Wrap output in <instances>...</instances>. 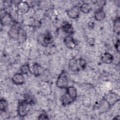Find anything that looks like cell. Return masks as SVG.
<instances>
[{
    "mask_svg": "<svg viewBox=\"0 0 120 120\" xmlns=\"http://www.w3.org/2000/svg\"><path fill=\"white\" fill-rule=\"evenodd\" d=\"M31 105L25 99L20 101L18 103L17 112L18 115L21 117L27 115L30 111V105Z\"/></svg>",
    "mask_w": 120,
    "mask_h": 120,
    "instance_id": "1",
    "label": "cell"
},
{
    "mask_svg": "<svg viewBox=\"0 0 120 120\" xmlns=\"http://www.w3.org/2000/svg\"><path fill=\"white\" fill-rule=\"evenodd\" d=\"M68 79L66 72L65 71H62L58 76L56 85L57 87L60 89H65L68 87Z\"/></svg>",
    "mask_w": 120,
    "mask_h": 120,
    "instance_id": "2",
    "label": "cell"
},
{
    "mask_svg": "<svg viewBox=\"0 0 120 120\" xmlns=\"http://www.w3.org/2000/svg\"><path fill=\"white\" fill-rule=\"evenodd\" d=\"M14 21L9 13L7 12L4 9L0 10V22L2 25H7L11 23Z\"/></svg>",
    "mask_w": 120,
    "mask_h": 120,
    "instance_id": "3",
    "label": "cell"
},
{
    "mask_svg": "<svg viewBox=\"0 0 120 120\" xmlns=\"http://www.w3.org/2000/svg\"><path fill=\"white\" fill-rule=\"evenodd\" d=\"M80 11L79 7L77 6H75L68 10L67 11V14L69 18L75 19H77L79 17Z\"/></svg>",
    "mask_w": 120,
    "mask_h": 120,
    "instance_id": "4",
    "label": "cell"
},
{
    "mask_svg": "<svg viewBox=\"0 0 120 120\" xmlns=\"http://www.w3.org/2000/svg\"><path fill=\"white\" fill-rule=\"evenodd\" d=\"M104 98L107 102L110 107L115 104V103L119 100V96L113 92L108 93L105 97Z\"/></svg>",
    "mask_w": 120,
    "mask_h": 120,
    "instance_id": "5",
    "label": "cell"
},
{
    "mask_svg": "<svg viewBox=\"0 0 120 120\" xmlns=\"http://www.w3.org/2000/svg\"><path fill=\"white\" fill-rule=\"evenodd\" d=\"M17 9L22 14H25L28 12L31 8L30 5L25 1H20L17 5Z\"/></svg>",
    "mask_w": 120,
    "mask_h": 120,
    "instance_id": "6",
    "label": "cell"
},
{
    "mask_svg": "<svg viewBox=\"0 0 120 120\" xmlns=\"http://www.w3.org/2000/svg\"><path fill=\"white\" fill-rule=\"evenodd\" d=\"M64 43L67 47L74 49L76 45V42L71 35L67 36L63 40Z\"/></svg>",
    "mask_w": 120,
    "mask_h": 120,
    "instance_id": "7",
    "label": "cell"
},
{
    "mask_svg": "<svg viewBox=\"0 0 120 120\" xmlns=\"http://www.w3.org/2000/svg\"><path fill=\"white\" fill-rule=\"evenodd\" d=\"M12 81L15 84L21 85L24 83L25 77L22 73H17L13 76Z\"/></svg>",
    "mask_w": 120,
    "mask_h": 120,
    "instance_id": "8",
    "label": "cell"
},
{
    "mask_svg": "<svg viewBox=\"0 0 120 120\" xmlns=\"http://www.w3.org/2000/svg\"><path fill=\"white\" fill-rule=\"evenodd\" d=\"M44 71L43 67L38 63H34L30 68V73L36 76L41 75Z\"/></svg>",
    "mask_w": 120,
    "mask_h": 120,
    "instance_id": "9",
    "label": "cell"
},
{
    "mask_svg": "<svg viewBox=\"0 0 120 120\" xmlns=\"http://www.w3.org/2000/svg\"><path fill=\"white\" fill-rule=\"evenodd\" d=\"M105 17V14L103 8H99L94 13V18L98 21H101Z\"/></svg>",
    "mask_w": 120,
    "mask_h": 120,
    "instance_id": "10",
    "label": "cell"
},
{
    "mask_svg": "<svg viewBox=\"0 0 120 120\" xmlns=\"http://www.w3.org/2000/svg\"><path fill=\"white\" fill-rule=\"evenodd\" d=\"M68 66L69 68L73 71H78L80 69L78 62V60L75 58L71 59L69 60Z\"/></svg>",
    "mask_w": 120,
    "mask_h": 120,
    "instance_id": "11",
    "label": "cell"
},
{
    "mask_svg": "<svg viewBox=\"0 0 120 120\" xmlns=\"http://www.w3.org/2000/svg\"><path fill=\"white\" fill-rule=\"evenodd\" d=\"M20 27H17L15 25H13L8 32V36L12 38L17 40L18 35L19 29Z\"/></svg>",
    "mask_w": 120,
    "mask_h": 120,
    "instance_id": "12",
    "label": "cell"
},
{
    "mask_svg": "<svg viewBox=\"0 0 120 120\" xmlns=\"http://www.w3.org/2000/svg\"><path fill=\"white\" fill-rule=\"evenodd\" d=\"M113 60V56L109 52H105L101 56V60L105 64H111Z\"/></svg>",
    "mask_w": 120,
    "mask_h": 120,
    "instance_id": "13",
    "label": "cell"
},
{
    "mask_svg": "<svg viewBox=\"0 0 120 120\" xmlns=\"http://www.w3.org/2000/svg\"><path fill=\"white\" fill-rule=\"evenodd\" d=\"M62 30L66 33L68 34V35H71L74 32V28L72 25L68 22H64L62 26Z\"/></svg>",
    "mask_w": 120,
    "mask_h": 120,
    "instance_id": "14",
    "label": "cell"
},
{
    "mask_svg": "<svg viewBox=\"0 0 120 120\" xmlns=\"http://www.w3.org/2000/svg\"><path fill=\"white\" fill-rule=\"evenodd\" d=\"M27 39V34L26 31L21 28H19L18 35L17 38V41L20 43H22L24 42Z\"/></svg>",
    "mask_w": 120,
    "mask_h": 120,
    "instance_id": "15",
    "label": "cell"
},
{
    "mask_svg": "<svg viewBox=\"0 0 120 120\" xmlns=\"http://www.w3.org/2000/svg\"><path fill=\"white\" fill-rule=\"evenodd\" d=\"M75 100V99L71 98L67 93L63 95L61 98V103L63 105H70Z\"/></svg>",
    "mask_w": 120,
    "mask_h": 120,
    "instance_id": "16",
    "label": "cell"
},
{
    "mask_svg": "<svg viewBox=\"0 0 120 120\" xmlns=\"http://www.w3.org/2000/svg\"><path fill=\"white\" fill-rule=\"evenodd\" d=\"M66 93L72 98L74 99H75L77 96V92L76 89L75 87L73 86H68L67 88Z\"/></svg>",
    "mask_w": 120,
    "mask_h": 120,
    "instance_id": "17",
    "label": "cell"
},
{
    "mask_svg": "<svg viewBox=\"0 0 120 120\" xmlns=\"http://www.w3.org/2000/svg\"><path fill=\"white\" fill-rule=\"evenodd\" d=\"M53 42V37L52 34L47 32L45 33L42 37V44L45 45H48Z\"/></svg>",
    "mask_w": 120,
    "mask_h": 120,
    "instance_id": "18",
    "label": "cell"
},
{
    "mask_svg": "<svg viewBox=\"0 0 120 120\" xmlns=\"http://www.w3.org/2000/svg\"><path fill=\"white\" fill-rule=\"evenodd\" d=\"M110 107V106L107 103V102L106 101V100L104 98L102 99L100 103L99 106V109L100 112H106L108 109Z\"/></svg>",
    "mask_w": 120,
    "mask_h": 120,
    "instance_id": "19",
    "label": "cell"
},
{
    "mask_svg": "<svg viewBox=\"0 0 120 120\" xmlns=\"http://www.w3.org/2000/svg\"><path fill=\"white\" fill-rule=\"evenodd\" d=\"M80 10L85 14L89 13L91 10V7L90 4L88 3H84L82 4L79 7Z\"/></svg>",
    "mask_w": 120,
    "mask_h": 120,
    "instance_id": "20",
    "label": "cell"
},
{
    "mask_svg": "<svg viewBox=\"0 0 120 120\" xmlns=\"http://www.w3.org/2000/svg\"><path fill=\"white\" fill-rule=\"evenodd\" d=\"M113 31L117 34L119 35L120 31V18L117 17L113 22Z\"/></svg>",
    "mask_w": 120,
    "mask_h": 120,
    "instance_id": "21",
    "label": "cell"
},
{
    "mask_svg": "<svg viewBox=\"0 0 120 120\" xmlns=\"http://www.w3.org/2000/svg\"><path fill=\"white\" fill-rule=\"evenodd\" d=\"M20 71L23 74H28L30 72V67L28 64H25L20 68Z\"/></svg>",
    "mask_w": 120,
    "mask_h": 120,
    "instance_id": "22",
    "label": "cell"
},
{
    "mask_svg": "<svg viewBox=\"0 0 120 120\" xmlns=\"http://www.w3.org/2000/svg\"><path fill=\"white\" fill-rule=\"evenodd\" d=\"M8 106V102L4 98H1L0 100V109L1 111H4Z\"/></svg>",
    "mask_w": 120,
    "mask_h": 120,
    "instance_id": "23",
    "label": "cell"
},
{
    "mask_svg": "<svg viewBox=\"0 0 120 120\" xmlns=\"http://www.w3.org/2000/svg\"><path fill=\"white\" fill-rule=\"evenodd\" d=\"M78 62L80 69H84L86 66V61L82 58L78 59Z\"/></svg>",
    "mask_w": 120,
    "mask_h": 120,
    "instance_id": "24",
    "label": "cell"
},
{
    "mask_svg": "<svg viewBox=\"0 0 120 120\" xmlns=\"http://www.w3.org/2000/svg\"><path fill=\"white\" fill-rule=\"evenodd\" d=\"M105 1L102 0L96 1V4L99 7V8H103V7L105 5Z\"/></svg>",
    "mask_w": 120,
    "mask_h": 120,
    "instance_id": "25",
    "label": "cell"
},
{
    "mask_svg": "<svg viewBox=\"0 0 120 120\" xmlns=\"http://www.w3.org/2000/svg\"><path fill=\"white\" fill-rule=\"evenodd\" d=\"M38 119V120H45V119L48 120V119H49V118L48 117V116L46 114L42 113L39 116Z\"/></svg>",
    "mask_w": 120,
    "mask_h": 120,
    "instance_id": "26",
    "label": "cell"
},
{
    "mask_svg": "<svg viewBox=\"0 0 120 120\" xmlns=\"http://www.w3.org/2000/svg\"><path fill=\"white\" fill-rule=\"evenodd\" d=\"M115 46V48L117 50L118 52H119V50H120V41H119V40H118V41L116 42Z\"/></svg>",
    "mask_w": 120,
    "mask_h": 120,
    "instance_id": "27",
    "label": "cell"
}]
</instances>
